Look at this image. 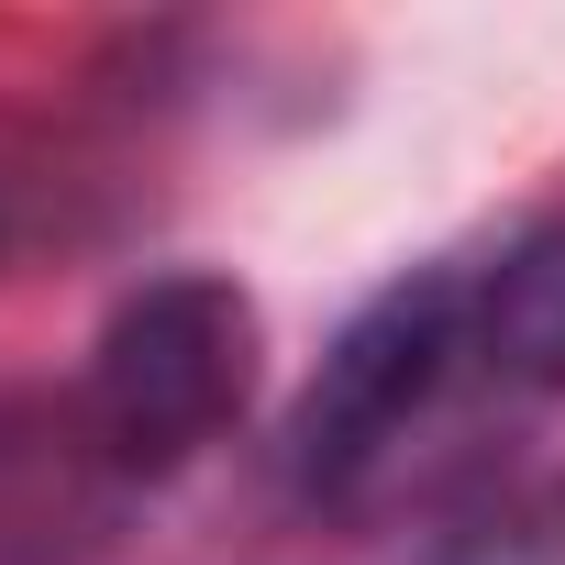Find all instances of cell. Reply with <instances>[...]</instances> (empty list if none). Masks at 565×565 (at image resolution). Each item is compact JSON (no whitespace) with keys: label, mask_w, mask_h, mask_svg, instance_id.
<instances>
[{"label":"cell","mask_w":565,"mask_h":565,"mask_svg":"<svg viewBox=\"0 0 565 565\" xmlns=\"http://www.w3.org/2000/svg\"><path fill=\"white\" fill-rule=\"evenodd\" d=\"M477 300H488V266L466 255H433L322 344L311 388L289 399V433H277V466H289L300 499H355L399 444L411 422L444 399L455 355H477Z\"/></svg>","instance_id":"6da1fadb"},{"label":"cell","mask_w":565,"mask_h":565,"mask_svg":"<svg viewBox=\"0 0 565 565\" xmlns=\"http://www.w3.org/2000/svg\"><path fill=\"white\" fill-rule=\"evenodd\" d=\"M78 399H89V422L111 433V455L145 488L178 477L255 399V300L222 266H167V277H145V289H122L100 344H89Z\"/></svg>","instance_id":"7a4b0ae2"},{"label":"cell","mask_w":565,"mask_h":565,"mask_svg":"<svg viewBox=\"0 0 565 565\" xmlns=\"http://www.w3.org/2000/svg\"><path fill=\"white\" fill-rule=\"evenodd\" d=\"M145 477L78 388H0V565H100Z\"/></svg>","instance_id":"3957f363"},{"label":"cell","mask_w":565,"mask_h":565,"mask_svg":"<svg viewBox=\"0 0 565 565\" xmlns=\"http://www.w3.org/2000/svg\"><path fill=\"white\" fill-rule=\"evenodd\" d=\"M477 366L510 388H565V211L532 222L477 300Z\"/></svg>","instance_id":"277c9868"},{"label":"cell","mask_w":565,"mask_h":565,"mask_svg":"<svg viewBox=\"0 0 565 565\" xmlns=\"http://www.w3.org/2000/svg\"><path fill=\"white\" fill-rule=\"evenodd\" d=\"M422 565H565V521L554 510H488V521L444 532Z\"/></svg>","instance_id":"5b68a950"}]
</instances>
